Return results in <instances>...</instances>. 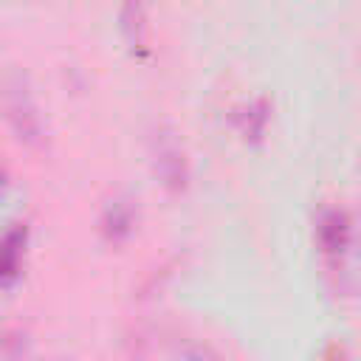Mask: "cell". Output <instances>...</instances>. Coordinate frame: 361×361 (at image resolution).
<instances>
[{
  "label": "cell",
  "mask_w": 361,
  "mask_h": 361,
  "mask_svg": "<svg viewBox=\"0 0 361 361\" xmlns=\"http://www.w3.org/2000/svg\"><path fill=\"white\" fill-rule=\"evenodd\" d=\"M23 245H25V226L14 223V226L3 234V285H6V288L14 282Z\"/></svg>",
  "instance_id": "obj_3"
},
{
  "label": "cell",
  "mask_w": 361,
  "mask_h": 361,
  "mask_svg": "<svg viewBox=\"0 0 361 361\" xmlns=\"http://www.w3.org/2000/svg\"><path fill=\"white\" fill-rule=\"evenodd\" d=\"M6 104H8V118L11 124L17 127V133L25 138V141H37L39 138V116H37V107L31 104V96L23 85H17L14 76H8L6 82Z\"/></svg>",
  "instance_id": "obj_1"
},
{
  "label": "cell",
  "mask_w": 361,
  "mask_h": 361,
  "mask_svg": "<svg viewBox=\"0 0 361 361\" xmlns=\"http://www.w3.org/2000/svg\"><path fill=\"white\" fill-rule=\"evenodd\" d=\"M347 231H350V228H347V217H344V212H338V209H327V212H322L319 226H316V234H319V243H322L324 251H330V254L341 251L344 243H347Z\"/></svg>",
  "instance_id": "obj_2"
},
{
  "label": "cell",
  "mask_w": 361,
  "mask_h": 361,
  "mask_svg": "<svg viewBox=\"0 0 361 361\" xmlns=\"http://www.w3.org/2000/svg\"><path fill=\"white\" fill-rule=\"evenodd\" d=\"M130 223H133V214H130V206L127 203L116 200V203L107 206V212H104V228H107L110 237H124L130 231Z\"/></svg>",
  "instance_id": "obj_4"
}]
</instances>
